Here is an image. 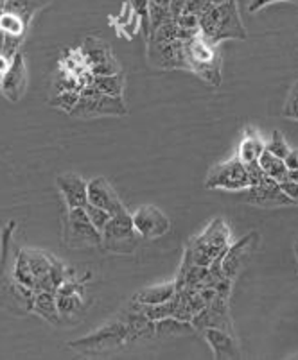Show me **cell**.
<instances>
[{
  "label": "cell",
  "mask_w": 298,
  "mask_h": 360,
  "mask_svg": "<svg viewBox=\"0 0 298 360\" xmlns=\"http://www.w3.org/2000/svg\"><path fill=\"white\" fill-rule=\"evenodd\" d=\"M85 287L76 281H65L60 289L56 290V301H58V309L61 316H72L76 314L77 309L83 305Z\"/></svg>",
  "instance_id": "cell-15"
},
{
  "label": "cell",
  "mask_w": 298,
  "mask_h": 360,
  "mask_svg": "<svg viewBox=\"0 0 298 360\" xmlns=\"http://www.w3.org/2000/svg\"><path fill=\"white\" fill-rule=\"evenodd\" d=\"M248 131H250V133L244 136L241 146H239V156H237L244 165H247V163L259 162V156L264 153V142L261 140V136L255 135L252 129Z\"/></svg>",
  "instance_id": "cell-21"
},
{
  "label": "cell",
  "mask_w": 298,
  "mask_h": 360,
  "mask_svg": "<svg viewBox=\"0 0 298 360\" xmlns=\"http://www.w3.org/2000/svg\"><path fill=\"white\" fill-rule=\"evenodd\" d=\"M247 201L255 206H266V208L293 205V201L280 191L278 183L271 178H266L264 181L247 188Z\"/></svg>",
  "instance_id": "cell-10"
},
{
  "label": "cell",
  "mask_w": 298,
  "mask_h": 360,
  "mask_svg": "<svg viewBox=\"0 0 298 360\" xmlns=\"http://www.w3.org/2000/svg\"><path fill=\"white\" fill-rule=\"evenodd\" d=\"M205 332V340L211 346L212 353H214L216 360H239L241 353H239L237 342L232 337V333L225 332L219 328H207Z\"/></svg>",
  "instance_id": "cell-14"
},
{
  "label": "cell",
  "mask_w": 298,
  "mask_h": 360,
  "mask_svg": "<svg viewBox=\"0 0 298 360\" xmlns=\"http://www.w3.org/2000/svg\"><path fill=\"white\" fill-rule=\"evenodd\" d=\"M283 115L287 117V119L298 120V81L293 84L290 96H287L286 104H284Z\"/></svg>",
  "instance_id": "cell-27"
},
{
  "label": "cell",
  "mask_w": 298,
  "mask_h": 360,
  "mask_svg": "<svg viewBox=\"0 0 298 360\" xmlns=\"http://www.w3.org/2000/svg\"><path fill=\"white\" fill-rule=\"evenodd\" d=\"M264 150H268V153H271L273 156H277V158H286V155L291 150V147L287 146L286 139H284L278 131H273V135H271V139L268 140L266 143H264Z\"/></svg>",
  "instance_id": "cell-24"
},
{
  "label": "cell",
  "mask_w": 298,
  "mask_h": 360,
  "mask_svg": "<svg viewBox=\"0 0 298 360\" xmlns=\"http://www.w3.org/2000/svg\"><path fill=\"white\" fill-rule=\"evenodd\" d=\"M63 240L68 248H96L103 242V235L92 224L85 208H68Z\"/></svg>",
  "instance_id": "cell-7"
},
{
  "label": "cell",
  "mask_w": 298,
  "mask_h": 360,
  "mask_svg": "<svg viewBox=\"0 0 298 360\" xmlns=\"http://www.w3.org/2000/svg\"><path fill=\"white\" fill-rule=\"evenodd\" d=\"M88 202L110 212V215L124 208L119 195H117V192L113 191V186L110 185L106 178H96L88 181Z\"/></svg>",
  "instance_id": "cell-12"
},
{
  "label": "cell",
  "mask_w": 298,
  "mask_h": 360,
  "mask_svg": "<svg viewBox=\"0 0 298 360\" xmlns=\"http://www.w3.org/2000/svg\"><path fill=\"white\" fill-rule=\"evenodd\" d=\"M291 2H297V4H298V0H291Z\"/></svg>",
  "instance_id": "cell-36"
},
{
  "label": "cell",
  "mask_w": 298,
  "mask_h": 360,
  "mask_svg": "<svg viewBox=\"0 0 298 360\" xmlns=\"http://www.w3.org/2000/svg\"><path fill=\"white\" fill-rule=\"evenodd\" d=\"M83 58L94 75H111L120 72V65L116 61L110 47L97 38H88L85 41Z\"/></svg>",
  "instance_id": "cell-9"
},
{
  "label": "cell",
  "mask_w": 298,
  "mask_h": 360,
  "mask_svg": "<svg viewBox=\"0 0 298 360\" xmlns=\"http://www.w3.org/2000/svg\"><path fill=\"white\" fill-rule=\"evenodd\" d=\"M228 248H230V230L227 222L223 219H214L199 237L189 242L183 260L199 267H209L216 258H225Z\"/></svg>",
  "instance_id": "cell-1"
},
{
  "label": "cell",
  "mask_w": 298,
  "mask_h": 360,
  "mask_svg": "<svg viewBox=\"0 0 298 360\" xmlns=\"http://www.w3.org/2000/svg\"><path fill=\"white\" fill-rule=\"evenodd\" d=\"M194 326L191 321H182L176 317H163L155 321V337L159 339H171V337H183L194 333Z\"/></svg>",
  "instance_id": "cell-17"
},
{
  "label": "cell",
  "mask_w": 298,
  "mask_h": 360,
  "mask_svg": "<svg viewBox=\"0 0 298 360\" xmlns=\"http://www.w3.org/2000/svg\"><path fill=\"white\" fill-rule=\"evenodd\" d=\"M294 253H297V258H298V244L294 245Z\"/></svg>",
  "instance_id": "cell-35"
},
{
  "label": "cell",
  "mask_w": 298,
  "mask_h": 360,
  "mask_svg": "<svg viewBox=\"0 0 298 360\" xmlns=\"http://www.w3.org/2000/svg\"><path fill=\"white\" fill-rule=\"evenodd\" d=\"M8 2H11V0H0V6H6Z\"/></svg>",
  "instance_id": "cell-34"
},
{
  "label": "cell",
  "mask_w": 298,
  "mask_h": 360,
  "mask_svg": "<svg viewBox=\"0 0 298 360\" xmlns=\"http://www.w3.org/2000/svg\"><path fill=\"white\" fill-rule=\"evenodd\" d=\"M13 274H15V280L18 281V285H24L27 287V289H35V274H32L31 267H29V262H27V257H25V251L22 250L20 255L16 257V262H15V271H13Z\"/></svg>",
  "instance_id": "cell-23"
},
{
  "label": "cell",
  "mask_w": 298,
  "mask_h": 360,
  "mask_svg": "<svg viewBox=\"0 0 298 360\" xmlns=\"http://www.w3.org/2000/svg\"><path fill=\"white\" fill-rule=\"evenodd\" d=\"M77 101H80V91H61V94L52 97L51 106L60 108V110H65L70 113L76 108Z\"/></svg>",
  "instance_id": "cell-26"
},
{
  "label": "cell",
  "mask_w": 298,
  "mask_h": 360,
  "mask_svg": "<svg viewBox=\"0 0 298 360\" xmlns=\"http://www.w3.org/2000/svg\"><path fill=\"white\" fill-rule=\"evenodd\" d=\"M278 186L293 201V205H298V183L290 181V179H283V181L278 183Z\"/></svg>",
  "instance_id": "cell-29"
},
{
  "label": "cell",
  "mask_w": 298,
  "mask_h": 360,
  "mask_svg": "<svg viewBox=\"0 0 298 360\" xmlns=\"http://www.w3.org/2000/svg\"><path fill=\"white\" fill-rule=\"evenodd\" d=\"M199 32L214 45H218L221 40H230V38L244 40L247 32H244L243 22L239 18L235 0L212 6L207 13H203L199 16Z\"/></svg>",
  "instance_id": "cell-2"
},
{
  "label": "cell",
  "mask_w": 298,
  "mask_h": 360,
  "mask_svg": "<svg viewBox=\"0 0 298 360\" xmlns=\"http://www.w3.org/2000/svg\"><path fill=\"white\" fill-rule=\"evenodd\" d=\"M149 2H153V4L163 6V8H169V6H171L173 0H149Z\"/></svg>",
  "instance_id": "cell-33"
},
{
  "label": "cell",
  "mask_w": 298,
  "mask_h": 360,
  "mask_svg": "<svg viewBox=\"0 0 298 360\" xmlns=\"http://www.w3.org/2000/svg\"><path fill=\"white\" fill-rule=\"evenodd\" d=\"M132 219L137 233L140 235V238H146V240L163 237L171 228L169 217L155 205L139 206L135 214H132Z\"/></svg>",
  "instance_id": "cell-8"
},
{
  "label": "cell",
  "mask_w": 298,
  "mask_h": 360,
  "mask_svg": "<svg viewBox=\"0 0 298 360\" xmlns=\"http://www.w3.org/2000/svg\"><path fill=\"white\" fill-rule=\"evenodd\" d=\"M175 22L182 29H199V16L192 13H182L178 18H175Z\"/></svg>",
  "instance_id": "cell-28"
},
{
  "label": "cell",
  "mask_w": 298,
  "mask_h": 360,
  "mask_svg": "<svg viewBox=\"0 0 298 360\" xmlns=\"http://www.w3.org/2000/svg\"><path fill=\"white\" fill-rule=\"evenodd\" d=\"M176 294V281H167V283H160V285L147 287L137 292L132 301L137 303H146V305H159V303H167L173 300Z\"/></svg>",
  "instance_id": "cell-16"
},
{
  "label": "cell",
  "mask_w": 298,
  "mask_h": 360,
  "mask_svg": "<svg viewBox=\"0 0 298 360\" xmlns=\"http://www.w3.org/2000/svg\"><path fill=\"white\" fill-rule=\"evenodd\" d=\"M286 179H290V181H294V183H298V169H293V170H287V174H286Z\"/></svg>",
  "instance_id": "cell-32"
},
{
  "label": "cell",
  "mask_w": 298,
  "mask_h": 360,
  "mask_svg": "<svg viewBox=\"0 0 298 360\" xmlns=\"http://www.w3.org/2000/svg\"><path fill=\"white\" fill-rule=\"evenodd\" d=\"M103 242L104 250L111 253H133L139 245L140 235L137 233L135 226H133L132 214L126 210V206L120 208L119 212L111 214L110 222L103 230Z\"/></svg>",
  "instance_id": "cell-5"
},
{
  "label": "cell",
  "mask_w": 298,
  "mask_h": 360,
  "mask_svg": "<svg viewBox=\"0 0 298 360\" xmlns=\"http://www.w3.org/2000/svg\"><path fill=\"white\" fill-rule=\"evenodd\" d=\"M87 84H92L96 86L97 90L106 94V96L111 97H123L124 91V75L123 72L119 74H111V75H94L87 79Z\"/></svg>",
  "instance_id": "cell-19"
},
{
  "label": "cell",
  "mask_w": 298,
  "mask_h": 360,
  "mask_svg": "<svg viewBox=\"0 0 298 360\" xmlns=\"http://www.w3.org/2000/svg\"><path fill=\"white\" fill-rule=\"evenodd\" d=\"M128 113L123 97H111L97 90L92 84H85L80 91V101L70 111L76 119H92V117H124Z\"/></svg>",
  "instance_id": "cell-4"
},
{
  "label": "cell",
  "mask_w": 298,
  "mask_h": 360,
  "mask_svg": "<svg viewBox=\"0 0 298 360\" xmlns=\"http://www.w3.org/2000/svg\"><path fill=\"white\" fill-rule=\"evenodd\" d=\"M273 2H283V0H254L250 4V13L259 11V9H263L264 6H270L273 4ZM287 2H291V0H287Z\"/></svg>",
  "instance_id": "cell-31"
},
{
  "label": "cell",
  "mask_w": 298,
  "mask_h": 360,
  "mask_svg": "<svg viewBox=\"0 0 298 360\" xmlns=\"http://www.w3.org/2000/svg\"><path fill=\"white\" fill-rule=\"evenodd\" d=\"M284 163H286L287 170L298 169V150L297 149H291L290 153H287V155H286V158H284Z\"/></svg>",
  "instance_id": "cell-30"
},
{
  "label": "cell",
  "mask_w": 298,
  "mask_h": 360,
  "mask_svg": "<svg viewBox=\"0 0 298 360\" xmlns=\"http://www.w3.org/2000/svg\"><path fill=\"white\" fill-rule=\"evenodd\" d=\"M32 312L42 316L52 325H60L61 323V314L60 309H58L54 292H36L35 300H32Z\"/></svg>",
  "instance_id": "cell-18"
},
{
  "label": "cell",
  "mask_w": 298,
  "mask_h": 360,
  "mask_svg": "<svg viewBox=\"0 0 298 360\" xmlns=\"http://www.w3.org/2000/svg\"><path fill=\"white\" fill-rule=\"evenodd\" d=\"M68 346L72 349H77L81 353H92V355L116 352L124 346H130V332H128L126 323L120 317H117L90 335L72 340V342H68Z\"/></svg>",
  "instance_id": "cell-3"
},
{
  "label": "cell",
  "mask_w": 298,
  "mask_h": 360,
  "mask_svg": "<svg viewBox=\"0 0 298 360\" xmlns=\"http://www.w3.org/2000/svg\"><path fill=\"white\" fill-rule=\"evenodd\" d=\"M259 165H261V169L264 170V174H266L268 178L275 179L277 183L286 179L287 167L286 163H284V160L277 158V156H273L271 153H268V150H264L263 155L259 156Z\"/></svg>",
  "instance_id": "cell-22"
},
{
  "label": "cell",
  "mask_w": 298,
  "mask_h": 360,
  "mask_svg": "<svg viewBox=\"0 0 298 360\" xmlns=\"http://www.w3.org/2000/svg\"><path fill=\"white\" fill-rule=\"evenodd\" d=\"M85 212H87V215H88V219H90V221H92V224L96 226L97 230H99L101 233H103V230H104V228H106V224H108V222H110V219H111L110 212L103 210V208H99V206L90 205V202H88V205L85 206Z\"/></svg>",
  "instance_id": "cell-25"
},
{
  "label": "cell",
  "mask_w": 298,
  "mask_h": 360,
  "mask_svg": "<svg viewBox=\"0 0 298 360\" xmlns=\"http://www.w3.org/2000/svg\"><path fill=\"white\" fill-rule=\"evenodd\" d=\"M56 185L68 208H85L88 205V181L81 176L67 172L56 178Z\"/></svg>",
  "instance_id": "cell-11"
},
{
  "label": "cell",
  "mask_w": 298,
  "mask_h": 360,
  "mask_svg": "<svg viewBox=\"0 0 298 360\" xmlns=\"http://www.w3.org/2000/svg\"><path fill=\"white\" fill-rule=\"evenodd\" d=\"M205 186L209 191H247L252 186L250 174H248L247 165L239 158H230L227 162L218 163L212 167L209 172L207 179H205Z\"/></svg>",
  "instance_id": "cell-6"
},
{
  "label": "cell",
  "mask_w": 298,
  "mask_h": 360,
  "mask_svg": "<svg viewBox=\"0 0 298 360\" xmlns=\"http://www.w3.org/2000/svg\"><path fill=\"white\" fill-rule=\"evenodd\" d=\"M24 251H25V257H27L29 267H31L32 274H35L36 283H38V281L44 280V278L51 273L56 258L51 257V255L44 253V251H38V250H24ZM36 283H35V287H36Z\"/></svg>",
  "instance_id": "cell-20"
},
{
  "label": "cell",
  "mask_w": 298,
  "mask_h": 360,
  "mask_svg": "<svg viewBox=\"0 0 298 360\" xmlns=\"http://www.w3.org/2000/svg\"><path fill=\"white\" fill-rule=\"evenodd\" d=\"M257 238V233H252L248 235V237L241 238L239 242H235L234 245H230L227 251V255H225V258H223V274L227 278H234L235 274L239 273V269L243 267L244 264H247V260L250 258L252 251H254V240Z\"/></svg>",
  "instance_id": "cell-13"
}]
</instances>
